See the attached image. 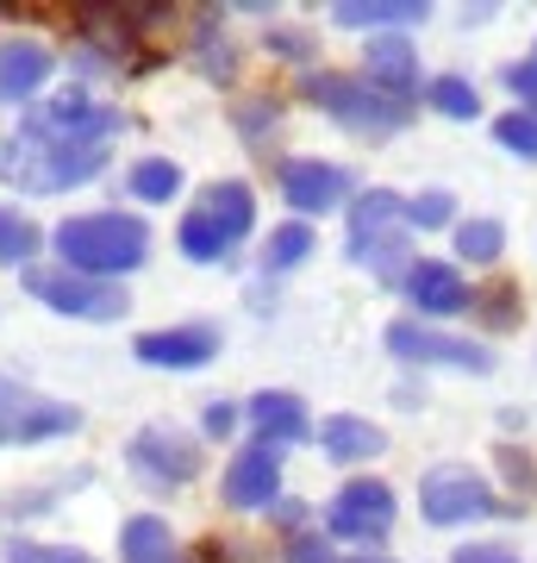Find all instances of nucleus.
I'll list each match as a JSON object with an SVG mask.
<instances>
[{
	"instance_id": "obj_1",
	"label": "nucleus",
	"mask_w": 537,
	"mask_h": 563,
	"mask_svg": "<svg viewBox=\"0 0 537 563\" xmlns=\"http://www.w3.org/2000/svg\"><path fill=\"white\" fill-rule=\"evenodd\" d=\"M51 244H57L63 269L94 282H120L150 257V225L138 213H76V220H63L51 232Z\"/></svg>"
},
{
	"instance_id": "obj_2",
	"label": "nucleus",
	"mask_w": 537,
	"mask_h": 563,
	"mask_svg": "<svg viewBox=\"0 0 537 563\" xmlns=\"http://www.w3.org/2000/svg\"><path fill=\"white\" fill-rule=\"evenodd\" d=\"M100 169H107V144H69V139L38 132V125H20L7 157H0V176L20 195H63V188L94 181Z\"/></svg>"
},
{
	"instance_id": "obj_3",
	"label": "nucleus",
	"mask_w": 537,
	"mask_h": 563,
	"mask_svg": "<svg viewBox=\"0 0 537 563\" xmlns=\"http://www.w3.org/2000/svg\"><path fill=\"white\" fill-rule=\"evenodd\" d=\"M306 101H318L344 132H357V139H394V132L413 125V107L406 101H388V95L369 88L362 76H338V69L306 76Z\"/></svg>"
},
{
	"instance_id": "obj_4",
	"label": "nucleus",
	"mask_w": 537,
	"mask_h": 563,
	"mask_svg": "<svg viewBox=\"0 0 537 563\" xmlns=\"http://www.w3.org/2000/svg\"><path fill=\"white\" fill-rule=\"evenodd\" d=\"M350 257L388 282L400 276V257H413V244H406V201L394 188L357 195V207H350Z\"/></svg>"
},
{
	"instance_id": "obj_5",
	"label": "nucleus",
	"mask_w": 537,
	"mask_h": 563,
	"mask_svg": "<svg viewBox=\"0 0 537 563\" xmlns=\"http://www.w3.org/2000/svg\"><path fill=\"white\" fill-rule=\"evenodd\" d=\"M418 514L432 526H469V520H494V514H518L494 495V483L469 470V463H438L418 476Z\"/></svg>"
},
{
	"instance_id": "obj_6",
	"label": "nucleus",
	"mask_w": 537,
	"mask_h": 563,
	"mask_svg": "<svg viewBox=\"0 0 537 563\" xmlns=\"http://www.w3.org/2000/svg\"><path fill=\"white\" fill-rule=\"evenodd\" d=\"M394 532V488L381 476H350V483L325 501V539H344V544H381Z\"/></svg>"
},
{
	"instance_id": "obj_7",
	"label": "nucleus",
	"mask_w": 537,
	"mask_h": 563,
	"mask_svg": "<svg viewBox=\"0 0 537 563\" xmlns=\"http://www.w3.org/2000/svg\"><path fill=\"white\" fill-rule=\"evenodd\" d=\"M25 288H32V301H44L51 313L63 320H120L125 307V288L120 282H94V276H76V269H25Z\"/></svg>"
},
{
	"instance_id": "obj_8",
	"label": "nucleus",
	"mask_w": 537,
	"mask_h": 563,
	"mask_svg": "<svg viewBox=\"0 0 537 563\" xmlns=\"http://www.w3.org/2000/svg\"><path fill=\"white\" fill-rule=\"evenodd\" d=\"M125 457H132V470H138L144 483L157 488H181L200 476V444L181 432V426L169 420H150L132 432V444H125Z\"/></svg>"
},
{
	"instance_id": "obj_9",
	"label": "nucleus",
	"mask_w": 537,
	"mask_h": 563,
	"mask_svg": "<svg viewBox=\"0 0 537 563\" xmlns=\"http://www.w3.org/2000/svg\"><path fill=\"white\" fill-rule=\"evenodd\" d=\"M388 351L400 363H438V369H469V376H488L494 369V351L476 339H450L425 320H394L388 325Z\"/></svg>"
},
{
	"instance_id": "obj_10",
	"label": "nucleus",
	"mask_w": 537,
	"mask_h": 563,
	"mask_svg": "<svg viewBox=\"0 0 537 563\" xmlns=\"http://www.w3.org/2000/svg\"><path fill=\"white\" fill-rule=\"evenodd\" d=\"M400 295H406L425 320H457V313L476 307L469 276H462L457 263H444V257H413L406 263V269H400Z\"/></svg>"
},
{
	"instance_id": "obj_11",
	"label": "nucleus",
	"mask_w": 537,
	"mask_h": 563,
	"mask_svg": "<svg viewBox=\"0 0 537 563\" xmlns=\"http://www.w3.org/2000/svg\"><path fill=\"white\" fill-rule=\"evenodd\" d=\"M225 507H238V514H269L281 501V451L276 444H244L238 457L225 463V483H220Z\"/></svg>"
},
{
	"instance_id": "obj_12",
	"label": "nucleus",
	"mask_w": 537,
	"mask_h": 563,
	"mask_svg": "<svg viewBox=\"0 0 537 563\" xmlns=\"http://www.w3.org/2000/svg\"><path fill=\"white\" fill-rule=\"evenodd\" d=\"M350 195V169L325 157H288L281 163V201L294 207V220H313V213H332Z\"/></svg>"
},
{
	"instance_id": "obj_13",
	"label": "nucleus",
	"mask_w": 537,
	"mask_h": 563,
	"mask_svg": "<svg viewBox=\"0 0 537 563\" xmlns=\"http://www.w3.org/2000/svg\"><path fill=\"white\" fill-rule=\"evenodd\" d=\"M132 357L150 369H206L220 357V325H157L132 339Z\"/></svg>"
},
{
	"instance_id": "obj_14",
	"label": "nucleus",
	"mask_w": 537,
	"mask_h": 563,
	"mask_svg": "<svg viewBox=\"0 0 537 563\" xmlns=\"http://www.w3.org/2000/svg\"><path fill=\"white\" fill-rule=\"evenodd\" d=\"M81 413L57 401H25L13 383H0V444H38L57 439V432H76Z\"/></svg>"
},
{
	"instance_id": "obj_15",
	"label": "nucleus",
	"mask_w": 537,
	"mask_h": 563,
	"mask_svg": "<svg viewBox=\"0 0 537 563\" xmlns=\"http://www.w3.org/2000/svg\"><path fill=\"white\" fill-rule=\"evenodd\" d=\"M357 76L369 81V88H381L388 101H413L418 95V51L400 38V32H381V38H369Z\"/></svg>"
},
{
	"instance_id": "obj_16",
	"label": "nucleus",
	"mask_w": 537,
	"mask_h": 563,
	"mask_svg": "<svg viewBox=\"0 0 537 563\" xmlns=\"http://www.w3.org/2000/svg\"><path fill=\"white\" fill-rule=\"evenodd\" d=\"M244 420L257 426V439L276 444V451L313 439V413H306V401H300V395H288V388H262V395H250Z\"/></svg>"
},
{
	"instance_id": "obj_17",
	"label": "nucleus",
	"mask_w": 537,
	"mask_h": 563,
	"mask_svg": "<svg viewBox=\"0 0 537 563\" xmlns=\"http://www.w3.org/2000/svg\"><path fill=\"white\" fill-rule=\"evenodd\" d=\"M51 69H57V57H51L38 38H7L0 44V101L25 107L44 81H51Z\"/></svg>"
},
{
	"instance_id": "obj_18",
	"label": "nucleus",
	"mask_w": 537,
	"mask_h": 563,
	"mask_svg": "<svg viewBox=\"0 0 537 563\" xmlns=\"http://www.w3.org/2000/svg\"><path fill=\"white\" fill-rule=\"evenodd\" d=\"M381 426H369V420H357V413H332V420H318V451L332 463H369V457H381Z\"/></svg>"
},
{
	"instance_id": "obj_19",
	"label": "nucleus",
	"mask_w": 537,
	"mask_h": 563,
	"mask_svg": "<svg viewBox=\"0 0 537 563\" xmlns=\"http://www.w3.org/2000/svg\"><path fill=\"white\" fill-rule=\"evenodd\" d=\"M200 213L220 225L232 244H244L250 225H257V195H250V181H213V188L200 195Z\"/></svg>"
},
{
	"instance_id": "obj_20",
	"label": "nucleus",
	"mask_w": 537,
	"mask_h": 563,
	"mask_svg": "<svg viewBox=\"0 0 537 563\" xmlns=\"http://www.w3.org/2000/svg\"><path fill=\"white\" fill-rule=\"evenodd\" d=\"M120 558L125 563H188L169 520H157V514H138V520L120 526Z\"/></svg>"
},
{
	"instance_id": "obj_21",
	"label": "nucleus",
	"mask_w": 537,
	"mask_h": 563,
	"mask_svg": "<svg viewBox=\"0 0 537 563\" xmlns=\"http://www.w3.org/2000/svg\"><path fill=\"white\" fill-rule=\"evenodd\" d=\"M332 20L350 25V32H388V25L425 20V0H338Z\"/></svg>"
},
{
	"instance_id": "obj_22",
	"label": "nucleus",
	"mask_w": 537,
	"mask_h": 563,
	"mask_svg": "<svg viewBox=\"0 0 537 563\" xmlns=\"http://www.w3.org/2000/svg\"><path fill=\"white\" fill-rule=\"evenodd\" d=\"M176 244H181V257H188V263H225L232 251H238V244L225 239L220 225H213L206 213H200V207H188V213H181Z\"/></svg>"
},
{
	"instance_id": "obj_23",
	"label": "nucleus",
	"mask_w": 537,
	"mask_h": 563,
	"mask_svg": "<svg viewBox=\"0 0 537 563\" xmlns=\"http://www.w3.org/2000/svg\"><path fill=\"white\" fill-rule=\"evenodd\" d=\"M125 188L138 195V201H150V207H169L181 195V163H169V157H138L132 163V176H125Z\"/></svg>"
},
{
	"instance_id": "obj_24",
	"label": "nucleus",
	"mask_w": 537,
	"mask_h": 563,
	"mask_svg": "<svg viewBox=\"0 0 537 563\" xmlns=\"http://www.w3.org/2000/svg\"><path fill=\"white\" fill-rule=\"evenodd\" d=\"M313 225L306 220H288V225H276V232H269V244H262V269H300V263L313 257Z\"/></svg>"
},
{
	"instance_id": "obj_25",
	"label": "nucleus",
	"mask_w": 537,
	"mask_h": 563,
	"mask_svg": "<svg viewBox=\"0 0 537 563\" xmlns=\"http://www.w3.org/2000/svg\"><path fill=\"white\" fill-rule=\"evenodd\" d=\"M425 107L444 113V120H476L481 95H476V81L469 76H438V81H425Z\"/></svg>"
},
{
	"instance_id": "obj_26",
	"label": "nucleus",
	"mask_w": 537,
	"mask_h": 563,
	"mask_svg": "<svg viewBox=\"0 0 537 563\" xmlns=\"http://www.w3.org/2000/svg\"><path fill=\"white\" fill-rule=\"evenodd\" d=\"M500 251H506V225L500 220H457V257L500 263Z\"/></svg>"
},
{
	"instance_id": "obj_27",
	"label": "nucleus",
	"mask_w": 537,
	"mask_h": 563,
	"mask_svg": "<svg viewBox=\"0 0 537 563\" xmlns=\"http://www.w3.org/2000/svg\"><path fill=\"white\" fill-rule=\"evenodd\" d=\"M406 225H413V232L457 225V195H450V188H418L413 201H406Z\"/></svg>"
},
{
	"instance_id": "obj_28",
	"label": "nucleus",
	"mask_w": 537,
	"mask_h": 563,
	"mask_svg": "<svg viewBox=\"0 0 537 563\" xmlns=\"http://www.w3.org/2000/svg\"><path fill=\"white\" fill-rule=\"evenodd\" d=\"M494 139L513 151V157L537 163V107H513V113H500L494 120Z\"/></svg>"
},
{
	"instance_id": "obj_29",
	"label": "nucleus",
	"mask_w": 537,
	"mask_h": 563,
	"mask_svg": "<svg viewBox=\"0 0 537 563\" xmlns=\"http://www.w3.org/2000/svg\"><path fill=\"white\" fill-rule=\"evenodd\" d=\"M38 257V225L25 220L20 207H0V263Z\"/></svg>"
},
{
	"instance_id": "obj_30",
	"label": "nucleus",
	"mask_w": 537,
	"mask_h": 563,
	"mask_svg": "<svg viewBox=\"0 0 537 563\" xmlns=\"http://www.w3.org/2000/svg\"><path fill=\"white\" fill-rule=\"evenodd\" d=\"M7 563H100L76 544H32V539H13L7 544Z\"/></svg>"
},
{
	"instance_id": "obj_31",
	"label": "nucleus",
	"mask_w": 537,
	"mask_h": 563,
	"mask_svg": "<svg viewBox=\"0 0 537 563\" xmlns=\"http://www.w3.org/2000/svg\"><path fill=\"white\" fill-rule=\"evenodd\" d=\"M288 563H338V551H332V539H325V532H313V526H306V532H294V539H288Z\"/></svg>"
},
{
	"instance_id": "obj_32",
	"label": "nucleus",
	"mask_w": 537,
	"mask_h": 563,
	"mask_svg": "<svg viewBox=\"0 0 537 563\" xmlns=\"http://www.w3.org/2000/svg\"><path fill=\"white\" fill-rule=\"evenodd\" d=\"M506 88H513L525 107H537V44H532V57L506 63Z\"/></svg>"
},
{
	"instance_id": "obj_33",
	"label": "nucleus",
	"mask_w": 537,
	"mask_h": 563,
	"mask_svg": "<svg viewBox=\"0 0 537 563\" xmlns=\"http://www.w3.org/2000/svg\"><path fill=\"white\" fill-rule=\"evenodd\" d=\"M238 407L232 401H206V413H200V426H206V439H232V432H238Z\"/></svg>"
},
{
	"instance_id": "obj_34",
	"label": "nucleus",
	"mask_w": 537,
	"mask_h": 563,
	"mask_svg": "<svg viewBox=\"0 0 537 563\" xmlns=\"http://www.w3.org/2000/svg\"><path fill=\"white\" fill-rule=\"evenodd\" d=\"M269 51H288L294 63L318 57V51H313V38H306V32H294V25H281V32H269Z\"/></svg>"
},
{
	"instance_id": "obj_35",
	"label": "nucleus",
	"mask_w": 537,
	"mask_h": 563,
	"mask_svg": "<svg viewBox=\"0 0 537 563\" xmlns=\"http://www.w3.org/2000/svg\"><path fill=\"white\" fill-rule=\"evenodd\" d=\"M450 563H518L506 544H462V551H450Z\"/></svg>"
},
{
	"instance_id": "obj_36",
	"label": "nucleus",
	"mask_w": 537,
	"mask_h": 563,
	"mask_svg": "<svg viewBox=\"0 0 537 563\" xmlns=\"http://www.w3.org/2000/svg\"><path fill=\"white\" fill-rule=\"evenodd\" d=\"M269 514H276V526H288V539H294V532H306V501H294V495H281Z\"/></svg>"
},
{
	"instance_id": "obj_37",
	"label": "nucleus",
	"mask_w": 537,
	"mask_h": 563,
	"mask_svg": "<svg viewBox=\"0 0 537 563\" xmlns=\"http://www.w3.org/2000/svg\"><path fill=\"white\" fill-rule=\"evenodd\" d=\"M506 476H513L518 488H537V463H525L518 451H506Z\"/></svg>"
},
{
	"instance_id": "obj_38",
	"label": "nucleus",
	"mask_w": 537,
	"mask_h": 563,
	"mask_svg": "<svg viewBox=\"0 0 537 563\" xmlns=\"http://www.w3.org/2000/svg\"><path fill=\"white\" fill-rule=\"evenodd\" d=\"M338 563H394V558H381V551H362V558H338Z\"/></svg>"
}]
</instances>
